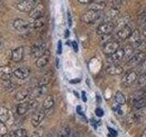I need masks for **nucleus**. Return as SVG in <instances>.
<instances>
[{
  "mask_svg": "<svg viewBox=\"0 0 146 137\" xmlns=\"http://www.w3.org/2000/svg\"><path fill=\"white\" fill-rule=\"evenodd\" d=\"M49 80H50V76L49 75H45L44 77H42L40 79L38 86H47L49 83Z\"/></svg>",
  "mask_w": 146,
  "mask_h": 137,
  "instance_id": "38",
  "label": "nucleus"
},
{
  "mask_svg": "<svg viewBox=\"0 0 146 137\" xmlns=\"http://www.w3.org/2000/svg\"><path fill=\"white\" fill-rule=\"evenodd\" d=\"M146 59V52L145 51H138L132 55V57L129 59L126 62V66L128 68H134L138 67L140 64Z\"/></svg>",
  "mask_w": 146,
  "mask_h": 137,
  "instance_id": "1",
  "label": "nucleus"
},
{
  "mask_svg": "<svg viewBox=\"0 0 146 137\" xmlns=\"http://www.w3.org/2000/svg\"><path fill=\"white\" fill-rule=\"evenodd\" d=\"M138 79V72L135 70H130L126 72V74L123 76L121 80V85L123 87H130Z\"/></svg>",
  "mask_w": 146,
  "mask_h": 137,
  "instance_id": "8",
  "label": "nucleus"
},
{
  "mask_svg": "<svg viewBox=\"0 0 146 137\" xmlns=\"http://www.w3.org/2000/svg\"><path fill=\"white\" fill-rule=\"evenodd\" d=\"M146 98V90L144 88H140L139 90H137L136 91H134L133 93L131 95V104L135 102L136 100H139L141 99Z\"/></svg>",
  "mask_w": 146,
  "mask_h": 137,
  "instance_id": "22",
  "label": "nucleus"
},
{
  "mask_svg": "<svg viewBox=\"0 0 146 137\" xmlns=\"http://www.w3.org/2000/svg\"><path fill=\"white\" fill-rule=\"evenodd\" d=\"M109 131H110V132H111V134L113 136H116V135H117V132H116L115 130L111 129V128H109Z\"/></svg>",
  "mask_w": 146,
  "mask_h": 137,
  "instance_id": "49",
  "label": "nucleus"
},
{
  "mask_svg": "<svg viewBox=\"0 0 146 137\" xmlns=\"http://www.w3.org/2000/svg\"><path fill=\"white\" fill-rule=\"evenodd\" d=\"M82 98H83L84 102H86L87 99H86V96H85V91H82Z\"/></svg>",
  "mask_w": 146,
  "mask_h": 137,
  "instance_id": "53",
  "label": "nucleus"
},
{
  "mask_svg": "<svg viewBox=\"0 0 146 137\" xmlns=\"http://www.w3.org/2000/svg\"><path fill=\"white\" fill-rule=\"evenodd\" d=\"M44 117H45V110H38V111H36L33 114V116H32V119H31L32 125L34 127H38L41 122L43 121Z\"/></svg>",
  "mask_w": 146,
  "mask_h": 137,
  "instance_id": "15",
  "label": "nucleus"
},
{
  "mask_svg": "<svg viewBox=\"0 0 146 137\" xmlns=\"http://www.w3.org/2000/svg\"><path fill=\"white\" fill-rule=\"evenodd\" d=\"M29 13V17L32 18V19H36V18L43 17L44 14H45V7H44V5L41 4V3L38 4Z\"/></svg>",
  "mask_w": 146,
  "mask_h": 137,
  "instance_id": "11",
  "label": "nucleus"
},
{
  "mask_svg": "<svg viewBox=\"0 0 146 137\" xmlns=\"http://www.w3.org/2000/svg\"><path fill=\"white\" fill-rule=\"evenodd\" d=\"M107 3L111 6V7L120 8L121 5L122 3V0H107Z\"/></svg>",
  "mask_w": 146,
  "mask_h": 137,
  "instance_id": "37",
  "label": "nucleus"
},
{
  "mask_svg": "<svg viewBox=\"0 0 146 137\" xmlns=\"http://www.w3.org/2000/svg\"><path fill=\"white\" fill-rule=\"evenodd\" d=\"M131 32H132V29L130 26L127 25L125 27H121V29H120L117 31V33L115 35L116 40H125L127 39H129Z\"/></svg>",
  "mask_w": 146,
  "mask_h": 137,
  "instance_id": "10",
  "label": "nucleus"
},
{
  "mask_svg": "<svg viewBox=\"0 0 146 137\" xmlns=\"http://www.w3.org/2000/svg\"><path fill=\"white\" fill-rule=\"evenodd\" d=\"M141 137H146V130H144V131L143 132V134H141Z\"/></svg>",
  "mask_w": 146,
  "mask_h": 137,
  "instance_id": "54",
  "label": "nucleus"
},
{
  "mask_svg": "<svg viewBox=\"0 0 146 137\" xmlns=\"http://www.w3.org/2000/svg\"><path fill=\"white\" fill-rule=\"evenodd\" d=\"M61 52H62V43L59 40L58 43V54H61Z\"/></svg>",
  "mask_w": 146,
  "mask_h": 137,
  "instance_id": "46",
  "label": "nucleus"
},
{
  "mask_svg": "<svg viewBox=\"0 0 146 137\" xmlns=\"http://www.w3.org/2000/svg\"><path fill=\"white\" fill-rule=\"evenodd\" d=\"M137 22L139 25H144L146 23V8L141 11L137 17Z\"/></svg>",
  "mask_w": 146,
  "mask_h": 137,
  "instance_id": "35",
  "label": "nucleus"
},
{
  "mask_svg": "<svg viewBox=\"0 0 146 137\" xmlns=\"http://www.w3.org/2000/svg\"><path fill=\"white\" fill-rule=\"evenodd\" d=\"M29 74H30V70L27 67L18 68L13 71V75L19 80H26L27 78L29 77Z\"/></svg>",
  "mask_w": 146,
  "mask_h": 137,
  "instance_id": "14",
  "label": "nucleus"
},
{
  "mask_svg": "<svg viewBox=\"0 0 146 137\" xmlns=\"http://www.w3.org/2000/svg\"><path fill=\"white\" fill-rule=\"evenodd\" d=\"M123 50H124V59H129L132 57L133 55V51H134V48L132 47L131 44L126 45L124 48H123Z\"/></svg>",
  "mask_w": 146,
  "mask_h": 137,
  "instance_id": "31",
  "label": "nucleus"
},
{
  "mask_svg": "<svg viewBox=\"0 0 146 137\" xmlns=\"http://www.w3.org/2000/svg\"><path fill=\"white\" fill-rule=\"evenodd\" d=\"M97 1H105V0H97Z\"/></svg>",
  "mask_w": 146,
  "mask_h": 137,
  "instance_id": "55",
  "label": "nucleus"
},
{
  "mask_svg": "<svg viewBox=\"0 0 146 137\" xmlns=\"http://www.w3.org/2000/svg\"><path fill=\"white\" fill-rule=\"evenodd\" d=\"M49 59H50V52L49 50L47 49L46 52L42 55L41 57H39L36 61V66L38 67V68H42L44 67L47 66V64L49 61Z\"/></svg>",
  "mask_w": 146,
  "mask_h": 137,
  "instance_id": "16",
  "label": "nucleus"
},
{
  "mask_svg": "<svg viewBox=\"0 0 146 137\" xmlns=\"http://www.w3.org/2000/svg\"><path fill=\"white\" fill-rule=\"evenodd\" d=\"M44 25H45V18L43 17L40 18H36V19H33V21L30 23V27L31 29H39Z\"/></svg>",
  "mask_w": 146,
  "mask_h": 137,
  "instance_id": "29",
  "label": "nucleus"
},
{
  "mask_svg": "<svg viewBox=\"0 0 146 137\" xmlns=\"http://www.w3.org/2000/svg\"><path fill=\"white\" fill-rule=\"evenodd\" d=\"M114 99H115V102L118 105H123L126 102V97L121 91H117Z\"/></svg>",
  "mask_w": 146,
  "mask_h": 137,
  "instance_id": "32",
  "label": "nucleus"
},
{
  "mask_svg": "<svg viewBox=\"0 0 146 137\" xmlns=\"http://www.w3.org/2000/svg\"><path fill=\"white\" fill-rule=\"evenodd\" d=\"M13 75V70L9 66L0 67V79L3 80H9Z\"/></svg>",
  "mask_w": 146,
  "mask_h": 137,
  "instance_id": "18",
  "label": "nucleus"
},
{
  "mask_svg": "<svg viewBox=\"0 0 146 137\" xmlns=\"http://www.w3.org/2000/svg\"><path fill=\"white\" fill-rule=\"evenodd\" d=\"M145 120H146V107L138 110L132 115V121L134 122H143Z\"/></svg>",
  "mask_w": 146,
  "mask_h": 137,
  "instance_id": "21",
  "label": "nucleus"
},
{
  "mask_svg": "<svg viewBox=\"0 0 146 137\" xmlns=\"http://www.w3.org/2000/svg\"><path fill=\"white\" fill-rule=\"evenodd\" d=\"M0 48H1V42H0Z\"/></svg>",
  "mask_w": 146,
  "mask_h": 137,
  "instance_id": "56",
  "label": "nucleus"
},
{
  "mask_svg": "<svg viewBox=\"0 0 146 137\" xmlns=\"http://www.w3.org/2000/svg\"><path fill=\"white\" fill-rule=\"evenodd\" d=\"M7 137H27V132L26 129H17L14 132H10L7 134Z\"/></svg>",
  "mask_w": 146,
  "mask_h": 137,
  "instance_id": "27",
  "label": "nucleus"
},
{
  "mask_svg": "<svg viewBox=\"0 0 146 137\" xmlns=\"http://www.w3.org/2000/svg\"><path fill=\"white\" fill-rule=\"evenodd\" d=\"M136 82H137V86L139 88H144L146 86V73L140 74V76H138V79H137Z\"/></svg>",
  "mask_w": 146,
  "mask_h": 137,
  "instance_id": "33",
  "label": "nucleus"
},
{
  "mask_svg": "<svg viewBox=\"0 0 146 137\" xmlns=\"http://www.w3.org/2000/svg\"><path fill=\"white\" fill-rule=\"evenodd\" d=\"M132 107L136 110H140L141 108H144L146 107V98L143 99H141L139 100H136L135 102L132 103Z\"/></svg>",
  "mask_w": 146,
  "mask_h": 137,
  "instance_id": "34",
  "label": "nucleus"
},
{
  "mask_svg": "<svg viewBox=\"0 0 146 137\" xmlns=\"http://www.w3.org/2000/svg\"><path fill=\"white\" fill-rule=\"evenodd\" d=\"M129 40H130V44L134 49H140L144 43V41L143 40V39H141V32L139 29L132 30L129 38Z\"/></svg>",
  "mask_w": 146,
  "mask_h": 137,
  "instance_id": "7",
  "label": "nucleus"
},
{
  "mask_svg": "<svg viewBox=\"0 0 146 137\" xmlns=\"http://www.w3.org/2000/svg\"><path fill=\"white\" fill-rule=\"evenodd\" d=\"M119 15H120V9L116 7H111L105 13L102 22H112L119 17Z\"/></svg>",
  "mask_w": 146,
  "mask_h": 137,
  "instance_id": "12",
  "label": "nucleus"
},
{
  "mask_svg": "<svg viewBox=\"0 0 146 137\" xmlns=\"http://www.w3.org/2000/svg\"><path fill=\"white\" fill-rule=\"evenodd\" d=\"M7 134V127L4 122H0V137L6 136Z\"/></svg>",
  "mask_w": 146,
  "mask_h": 137,
  "instance_id": "40",
  "label": "nucleus"
},
{
  "mask_svg": "<svg viewBox=\"0 0 146 137\" xmlns=\"http://www.w3.org/2000/svg\"><path fill=\"white\" fill-rule=\"evenodd\" d=\"M43 134H44L43 129L42 128H38V129H36V131L33 132L31 137H43Z\"/></svg>",
  "mask_w": 146,
  "mask_h": 137,
  "instance_id": "42",
  "label": "nucleus"
},
{
  "mask_svg": "<svg viewBox=\"0 0 146 137\" xmlns=\"http://www.w3.org/2000/svg\"><path fill=\"white\" fill-rule=\"evenodd\" d=\"M137 72H138L139 74H144V73H146V59L138 66V70H137Z\"/></svg>",
  "mask_w": 146,
  "mask_h": 137,
  "instance_id": "39",
  "label": "nucleus"
},
{
  "mask_svg": "<svg viewBox=\"0 0 146 137\" xmlns=\"http://www.w3.org/2000/svg\"><path fill=\"white\" fill-rule=\"evenodd\" d=\"M30 50H31L32 56L35 59H38L39 57L42 56L46 52V50H47V44L42 40H38L32 45Z\"/></svg>",
  "mask_w": 146,
  "mask_h": 137,
  "instance_id": "3",
  "label": "nucleus"
},
{
  "mask_svg": "<svg viewBox=\"0 0 146 137\" xmlns=\"http://www.w3.org/2000/svg\"><path fill=\"white\" fill-rule=\"evenodd\" d=\"M70 137H80V134H78V132H73V134H70Z\"/></svg>",
  "mask_w": 146,
  "mask_h": 137,
  "instance_id": "50",
  "label": "nucleus"
},
{
  "mask_svg": "<svg viewBox=\"0 0 146 137\" xmlns=\"http://www.w3.org/2000/svg\"><path fill=\"white\" fill-rule=\"evenodd\" d=\"M47 91H48L47 86H38V87H36L32 91H30V96H31V98L36 99V98L44 95Z\"/></svg>",
  "mask_w": 146,
  "mask_h": 137,
  "instance_id": "24",
  "label": "nucleus"
},
{
  "mask_svg": "<svg viewBox=\"0 0 146 137\" xmlns=\"http://www.w3.org/2000/svg\"><path fill=\"white\" fill-rule=\"evenodd\" d=\"M70 134H70V128L68 126H65L59 131L58 137H70Z\"/></svg>",
  "mask_w": 146,
  "mask_h": 137,
  "instance_id": "36",
  "label": "nucleus"
},
{
  "mask_svg": "<svg viewBox=\"0 0 146 137\" xmlns=\"http://www.w3.org/2000/svg\"><path fill=\"white\" fill-rule=\"evenodd\" d=\"M115 25L113 22H102L97 27V34L99 36H109L115 29Z\"/></svg>",
  "mask_w": 146,
  "mask_h": 137,
  "instance_id": "4",
  "label": "nucleus"
},
{
  "mask_svg": "<svg viewBox=\"0 0 146 137\" xmlns=\"http://www.w3.org/2000/svg\"><path fill=\"white\" fill-rule=\"evenodd\" d=\"M78 82H80V80L79 79H77V80H72L70 81V83H78Z\"/></svg>",
  "mask_w": 146,
  "mask_h": 137,
  "instance_id": "52",
  "label": "nucleus"
},
{
  "mask_svg": "<svg viewBox=\"0 0 146 137\" xmlns=\"http://www.w3.org/2000/svg\"><path fill=\"white\" fill-rule=\"evenodd\" d=\"M80 4H84V5H89L90 3H92L95 0H78Z\"/></svg>",
  "mask_w": 146,
  "mask_h": 137,
  "instance_id": "44",
  "label": "nucleus"
},
{
  "mask_svg": "<svg viewBox=\"0 0 146 137\" xmlns=\"http://www.w3.org/2000/svg\"><path fill=\"white\" fill-rule=\"evenodd\" d=\"M68 27H71L72 26V18H71V15H70V11L68 12Z\"/></svg>",
  "mask_w": 146,
  "mask_h": 137,
  "instance_id": "45",
  "label": "nucleus"
},
{
  "mask_svg": "<svg viewBox=\"0 0 146 137\" xmlns=\"http://www.w3.org/2000/svg\"><path fill=\"white\" fill-rule=\"evenodd\" d=\"M30 110L29 108V102H21L17 105V112L18 115H24L25 113H27Z\"/></svg>",
  "mask_w": 146,
  "mask_h": 137,
  "instance_id": "26",
  "label": "nucleus"
},
{
  "mask_svg": "<svg viewBox=\"0 0 146 137\" xmlns=\"http://www.w3.org/2000/svg\"><path fill=\"white\" fill-rule=\"evenodd\" d=\"M29 95H30V91L27 89H22L19 91H17L15 98L17 102H23L25 99L29 97Z\"/></svg>",
  "mask_w": 146,
  "mask_h": 137,
  "instance_id": "25",
  "label": "nucleus"
},
{
  "mask_svg": "<svg viewBox=\"0 0 146 137\" xmlns=\"http://www.w3.org/2000/svg\"><path fill=\"white\" fill-rule=\"evenodd\" d=\"M9 120V110L7 107L0 106V122H7Z\"/></svg>",
  "mask_w": 146,
  "mask_h": 137,
  "instance_id": "30",
  "label": "nucleus"
},
{
  "mask_svg": "<svg viewBox=\"0 0 146 137\" xmlns=\"http://www.w3.org/2000/svg\"><path fill=\"white\" fill-rule=\"evenodd\" d=\"M102 17L100 12L94 11V10H89L83 13L80 17V20L84 23V24H93L97 21L99 18Z\"/></svg>",
  "mask_w": 146,
  "mask_h": 137,
  "instance_id": "2",
  "label": "nucleus"
},
{
  "mask_svg": "<svg viewBox=\"0 0 146 137\" xmlns=\"http://www.w3.org/2000/svg\"><path fill=\"white\" fill-rule=\"evenodd\" d=\"M54 105V98L52 95H48L47 97L45 98V100H43V103H42V107L43 110L45 111H48V110L51 109Z\"/></svg>",
  "mask_w": 146,
  "mask_h": 137,
  "instance_id": "28",
  "label": "nucleus"
},
{
  "mask_svg": "<svg viewBox=\"0 0 146 137\" xmlns=\"http://www.w3.org/2000/svg\"><path fill=\"white\" fill-rule=\"evenodd\" d=\"M6 81H7V83L6 85V88H7V90L9 91V92H12V91H14L17 89V85L16 83H14V82L9 81V80H6Z\"/></svg>",
  "mask_w": 146,
  "mask_h": 137,
  "instance_id": "41",
  "label": "nucleus"
},
{
  "mask_svg": "<svg viewBox=\"0 0 146 137\" xmlns=\"http://www.w3.org/2000/svg\"><path fill=\"white\" fill-rule=\"evenodd\" d=\"M0 1H1V0H0Z\"/></svg>",
  "mask_w": 146,
  "mask_h": 137,
  "instance_id": "58",
  "label": "nucleus"
},
{
  "mask_svg": "<svg viewBox=\"0 0 146 137\" xmlns=\"http://www.w3.org/2000/svg\"><path fill=\"white\" fill-rule=\"evenodd\" d=\"M123 59H124V50H123V48H120L116 52L107 56V61L111 63L118 62Z\"/></svg>",
  "mask_w": 146,
  "mask_h": 137,
  "instance_id": "13",
  "label": "nucleus"
},
{
  "mask_svg": "<svg viewBox=\"0 0 146 137\" xmlns=\"http://www.w3.org/2000/svg\"><path fill=\"white\" fill-rule=\"evenodd\" d=\"M68 36H70V31H68V29H67L65 31V38H68Z\"/></svg>",
  "mask_w": 146,
  "mask_h": 137,
  "instance_id": "51",
  "label": "nucleus"
},
{
  "mask_svg": "<svg viewBox=\"0 0 146 137\" xmlns=\"http://www.w3.org/2000/svg\"><path fill=\"white\" fill-rule=\"evenodd\" d=\"M13 27L18 32H27L29 29H31L30 27V23L27 22L24 19H21V18H17V19L14 20L13 22Z\"/></svg>",
  "mask_w": 146,
  "mask_h": 137,
  "instance_id": "9",
  "label": "nucleus"
},
{
  "mask_svg": "<svg viewBox=\"0 0 146 137\" xmlns=\"http://www.w3.org/2000/svg\"><path fill=\"white\" fill-rule=\"evenodd\" d=\"M20 1H23V0H20Z\"/></svg>",
  "mask_w": 146,
  "mask_h": 137,
  "instance_id": "57",
  "label": "nucleus"
},
{
  "mask_svg": "<svg viewBox=\"0 0 146 137\" xmlns=\"http://www.w3.org/2000/svg\"><path fill=\"white\" fill-rule=\"evenodd\" d=\"M38 4L39 0H23L17 4V8L21 12H30Z\"/></svg>",
  "mask_w": 146,
  "mask_h": 137,
  "instance_id": "5",
  "label": "nucleus"
},
{
  "mask_svg": "<svg viewBox=\"0 0 146 137\" xmlns=\"http://www.w3.org/2000/svg\"><path fill=\"white\" fill-rule=\"evenodd\" d=\"M95 113L98 117H102L103 115V111L100 108H97L95 110Z\"/></svg>",
  "mask_w": 146,
  "mask_h": 137,
  "instance_id": "43",
  "label": "nucleus"
},
{
  "mask_svg": "<svg viewBox=\"0 0 146 137\" xmlns=\"http://www.w3.org/2000/svg\"><path fill=\"white\" fill-rule=\"evenodd\" d=\"M141 34H143V36L144 37V38H146V23L143 25V29H141Z\"/></svg>",
  "mask_w": 146,
  "mask_h": 137,
  "instance_id": "47",
  "label": "nucleus"
},
{
  "mask_svg": "<svg viewBox=\"0 0 146 137\" xmlns=\"http://www.w3.org/2000/svg\"><path fill=\"white\" fill-rule=\"evenodd\" d=\"M130 21H131V17L129 15H125V16L118 17L112 22L114 23V25H115V27H120L121 29V27L127 26L128 23H129Z\"/></svg>",
  "mask_w": 146,
  "mask_h": 137,
  "instance_id": "20",
  "label": "nucleus"
},
{
  "mask_svg": "<svg viewBox=\"0 0 146 137\" xmlns=\"http://www.w3.org/2000/svg\"><path fill=\"white\" fill-rule=\"evenodd\" d=\"M123 68L121 65H118V64H111L106 68V72L109 75L111 76H116V75H120L121 73H123Z\"/></svg>",
  "mask_w": 146,
  "mask_h": 137,
  "instance_id": "17",
  "label": "nucleus"
},
{
  "mask_svg": "<svg viewBox=\"0 0 146 137\" xmlns=\"http://www.w3.org/2000/svg\"><path fill=\"white\" fill-rule=\"evenodd\" d=\"M120 48H121L120 41L116 39H112L104 43L102 50H103V53L108 56V55H111L114 52H116Z\"/></svg>",
  "mask_w": 146,
  "mask_h": 137,
  "instance_id": "6",
  "label": "nucleus"
},
{
  "mask_svg": "<svg viewBox=\"0 0 146 137\" xmlns=\"http://www.w3.org/2000/svg\"><path fill=\"white\" fill-rule=\"evenodd\" d=\"M106 2L105 1H93L92 3L89 4L90 10H94L98 12H102L106 7Z\"/></svg>",
  "mask_w": 146,
  "mask_h": 137,
  "instance_id": "23",
  "label": "nucleus"
},
{
  "mask_svg": "<svg viewBox=\"0 0 146 137\" xmlns=\"http://www.w3.org/2000/svg\"><path fill=\"white\" fill-rule=\"evenodd\" d=\"M23 57H24V48L23 47H18V48L12 50L11 59L13 61L20 62L23 59Z\"/></svg>",
  "mask_w": 146,
  "mask_h": 137,
  "instance_id": "19",
  "label": "nucleus"
},
{
  "mask_svg": "<svg viewBox=\"0 0 146 137\" xmlns=\"http://www.w3.org/2000/svg\"><path fill=\"white\" fill-rule=\"evenodd\" d=\"M72 46H73V49H74L75 52H78V50H79V49H78V44L76 41H73L72 42Z\"/></svg>",
  "mask_w": 146,
  "mask_h": 137,
  "instance_id": "48",
  "label": "nucleus"
}]
</instances>
